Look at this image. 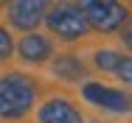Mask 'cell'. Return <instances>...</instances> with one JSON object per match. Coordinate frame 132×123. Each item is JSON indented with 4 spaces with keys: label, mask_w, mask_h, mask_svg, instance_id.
I'll return each instance as SVG.
<instances>
[{
    "label": "cell",
    "mask_w": 132,
    "mask_h": 123,
    "mask_svg": "<svg viewBox=\"0 0 132 123\" xmlns=\"http://www.w3.org/2000/svg\"><path fill=\"white\" fill-rule=\"evenodd\" d=\"M37 87L34 78L23 73H6L0 75V118L3 120H20L34 106Z\"/></svg>",
    "instance_id": "1"
},
{
    "label": "cell",
    "mask_w": 132,
    "mask_h": 123,
    "mask_svg": "<svg viewBox=\"0 0 132 123\" xmlns=\"http://www.w3.org/2000/svg\"><path fill=\"white\" fill-rule=\"evenodd\" d=\"M81 14L90 28L101 31V34H112V31H121L124 25L129 23V8L121 6V3H112V0H87L79 6Z\"/></svg>",
    "instance_id": "2"
},
{
    "label": "cell",
    "mask_w": 132,
    "mask_h": 123,
    "mask_svg": "<svg viewBox=\"0 0 132 123\" xmlns=\"http://www.w3.org/2000/svg\"><path fill=\"white\" fill-rule=\"evenodd\" d=\"M45 25L65 42H76L90 31L79 6H53L51 11H45Z\"/></svg>",
    "instance_id": "3"
},
{
    "label": "cell",
    "mask_w": 132,
    "mask_h": 123,
    "mask_svg": "<svg viewBox=\"0 0 132 123\" xmlns=\"http://www.w3.org/2000/svg\"><path fill=\"white\" fill-rule=\"evenodd\" d=\"M81 95L87 103L98 106V109H107V112H115V115H127L132 112V95L124 92V90H112V87H104L98 81H87L81 87Z\"/></svg>",
    "instance_id": "4"
},
{
    "label": "cell",
    "mask_w": 132,
    "mask_h": 123,
    "mask_svg": "<svg viewBox=\"0 0 132 123\" xmlns=\"http://www.w3.org/2000/svg\"><path fill=\"white\" fill-rule=\"evenodd\" d=\"M6 11H9V23L14 25V28L31 34L37 25L45 20L48 6H45L42 0H14V3H9Z\"/></svg>",
    "instance_id": "5"
},
{
    "label": "cell",
    "mask_w": 132,
    "mask_h": 123,
    "mask_svg": "<svg viewBox=\"0 0 132 123\" xmlns=\"http://www.w3.org/2000/svg\"><path fill=\"white\" fill-rule=\"evenodd\" d=\"M17 53H20V59L28 62V64H42V62H48L53 56V45H51L48 36L31 31V34H26V36L17 42Z\"/></svg>",
    "instance_id": "6"
},
{
    "label": "cell",
    "mask_w": 132,
    "mask_h": 123,
    "mask_svg": "<svg viewBox=\"0 0 132 123\" xmlns=\"http://www.w3.org/2000/svg\"><path fill=\"white\" fill-rule=\"evenodd\" d=\"M37 118H39V123H84L81 112L70 103V101H65V98L45 101V103L39 106Z\"/></svg>",
    "instance_id": "7"
},
{
    "label": "cell",
    "mask_w": 132,
    "mask_h": 123,
    "mask_svg": "<svg viewBox=\"0 0 132 123\" xmlns=\"http://www.w3.org/2000/svg\"><path fill=\"white\" fill-rule=\"evenodd\" d=\"M51 70L56 78H62V81H68V84H73V81H81L84 78V64H81L79 56H56L51 64Z\"/></svg>",
    "instance_id": "8"
},
{
    "label": "cell",
    "mask_w": 132,
    "mask_h": 123,
    "mask_svg": "<svg viewBox=\"0 0 132 123\" xmlns=\"http://www.w3.org/2000/svg\"><path fill=\"white\" fill-rule=\"evenodd\" d=\"M118 62H121V53H115V50H96L93 53V64L98 67V70H104V73H115V67H118Z\"/></svg>",
    "instance_id": "9"
},
{
    "label": "cell",
    "mask_w": 132,
    "mask_h": 123,
    "mask_svg": "<svg viewBox=\"0 0 132 123\" xmlns=\"http://www.w3.org/2000/svg\"><path fill=\"white\" fill-rule=\"evenodd\" d=\"M14 53V42H11V34L0 25V62H9Z\"/></svg>",
    "instance_id": "10"
},
{
    "label": "cell",
    "mask_w": 132,
    "mask_h": 123,
    "mask_svg": "<svg viewBox=\"0 0 132 123\" xmlns=\"http://www.w3.org/2000/svg\"><path fill=\"white\" fill-rule=\"evenodd\" d=\"M115 75L132 87V56H121V62H118V67H115Z\"/></svg>",
    "instance_id": "11"
},
{
    "label": "cell",
    "mask_w": 132,
    "mask_h": 123,
    "mask_svg": "<svg viewBox=\"0 0 132 123\" xmlns=\"http://www.w3.org/2000/svg\"><path fill=\"white\" fill-rule=\"evenodd\" d=\"M121 42H124V45H127V48L132 50V25H129V23L121 28Z\"/></svg>",
    "instance_id": "12"
}]
</instances>
